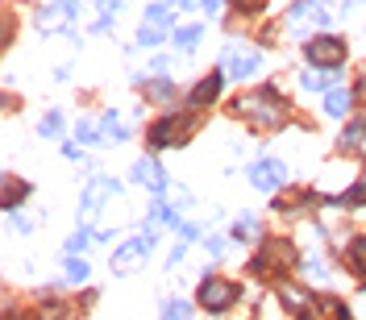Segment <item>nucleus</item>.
<instances>
[{"label":"nucleus","instance_id":"nucleus-1","mask_svg":"<svg viewBox=\"0 0 366 320\" xmlns=\"http://www.w3.org/2000/svg\"><path fill=\"white\" fill-rule=\"evenodd\" d=\"M238 113H242L254 129H279V125L288 121V104L275 96V88H258V92L242 96L238 100Z\"/></svg>","mask_w":366,"mask_h":320},{"label":"nucleus","instance_id":"nucleus-2","mask_svg":"<svg viewBox=\"0 0 366 320\" xmlns=\"http://www.w3.org/2000/svg\"><path fill=\"white\" fill-rule=\"evenodd\" d=\"M238 283H229V279H204L200 283V308H208V312H225V308H233L238 304Z\"/></svg>","mask_w":366,"mask_h":320},{"label":"nucleus","instance_id":"nucleus-3","mask_svg":"<svg viewBox=\"0 0 366 320\" xmlns=\"http://www.w3.org/2000/svg\"><path fill=\"white\" fill-rule=\"evenodd\" d=\"M292 262H295V254H292L288 242H267L263 254L250 262V271L258 274V279H270V271H283V267H292Z\"/></svg>","mask_w":366,"mask_h":320},{"label":"nucleus","instance_id":"nucleus-4","mask_svg":"<svg viewBox=\"0 0 366 320\" xmlns=\"http://www.w3.org/2000/svg\"><path fill=\"white\" fill-rule=\"evenodd\" d=\"M195 117H188V121H179V117H167V121H158L154 129H150V146L154 150H167V146H175V142H183L188 133L195 129Z\"/></svg>","mask_w":366,"mask_h":320},{"label":"nucleus","instance_id":"nucleus-5","mask_svg":"<svg viewBox=\"0 0 366 320\" xmlns=\"http://www.w3.org/2000/svg\"><path fill=\"white\" fill-rule=\"evenodd\" d=\"M150 249H154V233L146 229L142 237H129L125 246H117V249H113V271H129L133 262H142V258H146Z\"/></svg>","mask_w":366,"mask_h":320},{"label":"nucleus","instance_id":"nucleus-6","mask_svg":"<svg viewBox=\"0 0 366 320\" xmlns=\"http://www.w3.org/2000/svg\"><path fill=\"white\" fill-rule=\"evenodd\" d=\"M325 21H329V9L320 0H300V4L288 9V29H295V33H304L308 25H325Z\"/></svg>","mask_w":366,"mask_h":320},{"label":"nucleus","instance_id":"nucleus-7","mask_svg":"<svg viewBox=\"0 0 366 320\" xmlns=\"http://www.w3.org/2000/svg\"><path fill=\"white\" fill-rule=\"evenodd\" d=\"M304 54L317 67H337L345 58V42H337V38H312V42H304Z\"/></svg>","mask_w":366,"mask_h":320},{"label":"nucleus","instance_id":"nucleus-8","mask_svg":"<svg viewBox=\"0 0 366 320\" xmlns=\"http://www.w3.org/2000/svg\"><path fill=\"white\" fill-rule=\"evenodd\" d=\"M220 63H225V75H238V79H245L250 71H258V63H263V58H258V50H250V46H229Z\"/></svg>","mask_w":366,"mask_h":320},{"label":"nucleus","instance_id":"nucleus-9","mask_svg":"<svg viewBox=\"0 0 366 320\" xmlns=\"http://www.w3.org/2000/svg\"><path fill=\"white\" fill-rule=\"evenodd\" d=\"M117 192H121V183H117V179H92V183H88V192H83V217L92 221V217L100 212V204H104L108 196H117Z\"/></svg>","mask_w":366,"mask_h":320},{"label":"nucleus","instance_id":"nucleus-10","mask_svg":"<svg viewBox=\"0 0 366 320\" xmlns=\"http://www.w3.org/2000/svg\"><path fill=\"white\" fill-rule=\"evenodd\" d=\"M283 175H288V167H283V162L263 158V162H254V167H250V183H254V187H263V192H275V187L283 183Z\"/></svg>","mask_w":366,"mask_h":320},{"label":"nucleus","instance_id":"nucleus-11","mask_svg":"<svg viewBox=\"0 0 366 320\" xmlns=\"http://www.w3.org/2000/svg\"><path fill=\"white\" fill-rule=\"evenodd\" d=\"M75 13H79V0H54V4H46V9L38 13V25H42V29H63Z\"/></svg>","mask_w":366,"mask_h":320},{"label":"nucleus","instance_id":"nucleus-12","mask_svg":"<svg viewBox=\"0 0 366 320\" xmlns=\"http://www.w3.org/2000/svg\"><path fill=\"white\" fill-rule=\"evenodd\" d=\"M133 183H142L150 192H167V175L158 171L154 158H138V162H133Z\"/></svg>","mask_w":366,"mask_h":320},{"label":"nucleus","instance_id":"nucleus-13","mask_svg":"<svg viewBox=\"0 0 366 320\" xmlns=\"http://www.w3.org/2000/svg\"><path fill=\"white\" fill-rule=\"evenodd\" d=\"M220 83H225V75H208V79H200V83L192 88V96H188V104H192V108H204L208 100L220 96Z\"/></svg>","mask_w":366,"mask_h":320},{"label":"nucleus","instance_id":"nucleus-14","mask_svg":"<svg viewBox=\"0 0 366 320\" xmlns=\"http://www.w3.org/2000/svg\"><path fill=\"white\" fill-rule=\"evenodd\" d=\"M325 113H329V117H345V113H350V88H329Z\"/></svg>","mask_w":366,"mask_h":320},{"label":"nucleus","instance_id":"nucleus-15","mask_svg":"<svg viewBox=\"0 0 366 320\" xmlns=\"http://www.w3.org/2000/svg\"><path fill=\"white\" fill-rule=\"evenodd\" d=\"M300 320H342V308H337V299H320V304H312V312H300Z\"/></svg>","mask_w":366,"mask_h":320},{"label":"nucleus","instance_id":"nucleus-16","mask_svg":"<svg viewBox=\"0 0 366 320\" xmlns=\"http://www.w3.org/2000/svg\"><path fill=\"white\" fill-rule=\"evenodd\" d=\"M25 196H29V187H25L21 179H13V175H4V208L13 212V208H17V204H21Z\"/></svg>","mask_w":366,"mask_h":320},{"label":"nucleus","instance_id":"nucleus-17","mask_svg":"<svg viewBox=\"0 0 366 320\" xmlns=\"http://www.w3.org/2000/svg\"><path fill=\"white\" fill-rule=\"evenodd\" d=\"M146 100H154V104H171L175 100V83L171 79H154V83H146Z\"/></svg>","mask_w":366,"mask_h":320},{"label":"nucleus","instance_id":"nucleus-18","mask_svg":"<svg viewBox=\"0 0 366 320\" xmlns=\"http://www.w3.org/2000/svg\"><path fill=\"white\" fill-rule=\"evenodd\" d=\"M75 138H79V142H88V146H104V129H100L96 121H88V117L75 125Z\"/></svg>","mask_w":366,"mask_h":320},{"label":"nucleus","instance_id":"nucleus-19","mask_svg":"<svg viewBox=\"0 0 366 320\" xmlns=\"http://www.w3.org/2000/svg\"><path fill=\"white\" fill-rule=\"evenodd\" d=\"M100 129H104V138H108V142H121L125 133H129V129H125V121L117 117V113H113V108L104 113V121H100Z\"/></svg>","mask_w":366,"mask_h":320},{"label":"nucleus","instance_id":"nucleus-20","mask_svg":"<svg viewBox=\"0 0 366 320\" xmlns=\"http://www.w3.org/2000/svg\"><path fill=\"white\" fill-rule=\"evenodd\" d=\"M171 42H175L179 50H192L195 42H200V25H179V29L171 33Z\"/></svg>","mask_w":366,"mask_h":320},{"label":"nucleus","instance_id":"nucleus-21","mask_svg":"<svg viewBox=\"0 0 366 320\" xmlns=\"http://www.w3.org/2000/svg\"><path fill=\"white\" fill-rule=\"evenodd\" d=\"M142 25H158V29H167V25H171V9H167V4H150L146 17H142Z\"/></svg>","mask_w":366,"mask_h":320},{"label":"nucleus","instance_id":"nucleus-22","mask_svg":"<svg viewBox=\"0 0 366 320\" xmlns=\"http://www.w3.org/2000/svg\"><path fill=\"white\" fill-rule=\"evenodd\" d=\"M362 138H366V125L354 121V125L342 133V142H337V146H342V150H358V146H362Z\"/></svg>","mask_w":366,"mask_h":320},{"label":"nucleus","instance_id":"nucleus-23","mask_svg":"<svg viewBox=\"0 0 366 320\" xmlns=\"http://www.w3.org/2000/svg\"><path fill=\"white\" fill-rule=\"evenodd\" d=\"M163 320H192V308L183 299H167L163 304Z\"/></svg>","mask_w":366,"mask_h":320},{"label":"nucleus","instance_id":"nucleus-24","mask_svg":"<svg viewBox=\"0 0 366 320\" xmlns=\"http://www.w3.org/2000/svg\"><path fill=\"white\" fill-rule=\"evenodd\" d=\"M150 221L154 224H175V229H179V217L171 212V204H154V208H150Z\"/></svg>","mask_w":366,"mask_h":320},{"label":"nucleus","instance_id":"nucleus-25","mask_svg":"<svg viewBox=\"0 0 366 320\" xmlns=\"http://www.w3.org/2000/svg\"><path fill=\"white\" fill-rule=\"evenodd\" d=\"M350 262H354V271L366 274V237H358L354 246H350Z\"/></svg>","mask_w":366,"mask_h":320},{"label":"nucleus","instance_id":"nucleus-26","mask_svg":"<svg viewBox=\"0 0 366 320\" xmlns=\"http://www.w3.org/2000/svg\"><path fill=\"white\" fill-rule=\"evenodd\" d=\"M279 296L288 299V304H292L295 312H304V308H308V296H304L300 287H279Z\"/></svg>","mask_w":366,"mask_h":320},{"label":"nucleus","instance_id":"nucleus-27","mask_svg":"<svg viewBox=\"0 0 366 320\" xmlns=\"http://www.w3.org/2000/svg\"><path fill=\"white\" fill-rule=\"evenodd\" d=\"M163 33H167V29H158V25H142V29H138V42H142V46H158Z\"/></svg>","mask_w":366,"mask_h":320},{"label":"nucleus","instance_id":"nucleus-28","mask_svg":"<svg viewBox=\"0 0 366 320\" xmlns=\"http://www.w3.org/2000/svg\"><path fill=\"white\" fill-rule=\"evenodd\" d=\"M88 246H92V229H79V233H75L71 242H67V254H71V258H75L79 249H88Z\"/></svg>","mask_w":366,"mask_h":320},{"label":"nucleus","instance_id":"nucleus-29","mask_svg":"<svg viewBox=\"0 0 366 320\" xmlns=\"http://www.w3.org/2000/svg\"><path fill=\"white\" fill-rule=\"evenodd\" d=\"M59 129H63V117H59V113H50V117H42V125H38V133H42V138H54Z\"/></svg>","mask_w":366,"mask_h":320},{"label":"nucleus","instance_id":"nucleus-30","mask_svg":"<svg viewBox=\"0 0 366 320\" xmlns=\"http://www.w3.org/2000/svg\"><path fill=\"white\" fill-rule=\"evenodd\" d=\"M67 279H71V283H83V279H88V262H83V258H71V262H67Z\"/></svg>","mask_w":366,"mask_h":320},{"label":"nucleus","instance_id":"nucleus-31","mask_svg":"<svg viewBox=\"0 0 366 320\" xmlns=\"http://www.w3.org/2000/svg\"><path fill=\"white\" fill-rule=\"evenodd\" d=\"M254 233H258V221L254 217H242V221L233 224V237H254Z\"/></svg>","mask_w":366,"mask_h":320},{"label":"nucleus","instance_id":"nucleus-32","mask_svg":"<svg viewBox=\"0 0 366 320\" xmlns=\"http://www.w3.org/2000/svg\"><path fill=\"white\" fill-rule=\"evenodd\" d=\"M121 4H125V0H96V9H100V25H108V17H113V13H117Z\"/></svg>","mask_w":366,"mask_h":320},{"label":"nucleus","instance_id":"nucleus-33","mask_svg":"<svg viewBox=\"0 0 366 320\" xmlns=\"http://www.w3.org/2000/svg\"><path fill=\"white\" fill-rule=\"evenodd\" d=\"M304 271H308V279H325V262H320V258H308Z\"/></svg>","mask_w":366,"mask_h":320},{"label":"nucleus","instance_id":"nucleus-34","mask_svg":"<svg viewBox=\"0 0 366 320\" xmlns=\"http://www.w3.org/2000/svg\"><path fill=\"white\" fill-rule=\"evenodd\" d=\"M300 83H304V88H308V92H320V88H325V75H304V79H300Z\"/></svg>","mask_w":366,"mask_h":320},{"label":"nucleus","instance_id":"nucleus-35","mask_svg":"<svg viewBox=\"0 0 366 320\" xmlns=\"http://www.w3.org/2000/svg\"><path fill=\"white\" fill-rule=\"evenodd\" d=\"M204 249H208V254L217 258L220 249H225V237H217V233H213V237H204Z\"/></svg>","mask_w":366,"mask_h":320},{"label":"nucleus","instance_id":"nucleus-36","mask_svg":"<svg viewBox=\"0 0 366 320\" xmlns=\"http://www.w3.org/2000/svg\"><path fill=\"white\" fill-rule=\"evenodd\" d=\"M195 233H200V229H195V224H179V237H183V242H192Z\"/></svg>","mask_w":366,"mask_h":320},{"label":"nucleus","instance_id":"nucleus-37","mask_svg":"<svg viewBox=\"0 0 366 320\" xmlns=\"http://www.w3.org/2000/svg\"><path fill=\"white\" fill-rule=\"evenodd\" d=\"M204 13H208V17H217V13H220V0H204Z\"/></svg>","mask_w":366,"mask_h":320},{"label":"nucleus","instance_id":"nucleus-38","mask_svg":"<svg viewBox=\"0 0 366 320\" xmlns=\"http://www.w3.org/2000/svg\"><path fill=\"white\" fill-rule=\"evenodd\" d=\"M195 0H175V9H192Z\"/></svg>","mask_w":366,"mask_h":320},{"label":"nucleus","instance_id":"nucleus-39","mask_svg":"<svg viewBox=\"0 0 366 320\" xmlns=\"http://www.w3.org/2000/svg\"><path fill=\"white\" fill-rule=\"evenodd\" d=\"M238 4H242V9H254V4H263V0H238Z\"/></svg>","mask_w":366,"mask_h":320}]
</instances>
